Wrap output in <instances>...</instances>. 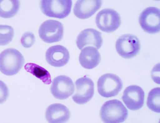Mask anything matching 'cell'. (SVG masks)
Listing matches in <instances>:
<instances>
[{
  "label": "cell",
  "mask_w": 160,
  "mask_h": 123,
  "mask_svg": "<svg viewBox=\"0 0 160 123\" xmlns=\"http://www.w3.org/2000/svg\"><path fill=\"white\" fill-rule=\"evenodd\" d=\"M100 115L104 123H122L127 119L128 112L121 101L114 99L103 104L100 109Z\"/></svg>",
  "instance_id": "6da1fadb"
},
{
  "label": "cell",
  "mask_w": 160,
  "mask_h": 123,
  "mask_svg": "<svg viewBox=\"0 0 160 123\" xmlns=\"http://www.w3.org/2000/svg\"><path fill=\"white\" fill-rule=\"evenodd\" d=\"M24 58L18 50L14 48H8L0 54V71L7 75L17 74L24 63Z\"/></svg>",
  "instance_id": "7a4b0ae2"
},
{
  "label": "cell",
  "mask_w": 160,
  "mask_h": 123,
  "mask_svg": "<svg viewBox=\"0 0 160 123\" xmlns=\"http://www.w3.org/2000/svg\"><path fill=\"white\" fill-rule=\"evenodd\" d=\"M72 5L71 0H42L40 3L41 10L44 15L59 19L69 15Z\"/></svg>",
  "instance_id": "3957f363"
},
{
  "label": "cell",
  "mask_w": 160,
  "mask_h": 123,
  "mask_svg": "<svg viewBox=\"0 0 160 123\" xmlns=\"http://www.w3.org/2000/svg\"><path fill=\"white\" fill-rule=\"evenodd\" d=\"M123 85L121 79L117 75L107 73L102 75L97 82L98 91L102 96L109 98L118 95Z\"/></svg>",
  "instance_id": "277c9868"
},
{
  "label": "cell",
  "mask_w": 160,
  "mask_h": 123,
  "mask_svg": "<svg viewBox=\"0 0 160 123\" xmlns=\"http://www.w3.org/2000/svg\"><path fill=\"white\" fill-rule=\"evenodd\" d=\"M115 48L118 54L125 59L135 56L140 49V41L135 35L126 34L121 36L117 40Z\"/></svg>",
  "instance_id": "5b68a950"
},
{
  "label": "cell",
  "mask_w": 160,
  "mask_h": 123,
  "mask_svg": "<svg viewBox=\"0 0 160 123\" xmlns=\"http://www.w3.org/2000/svg\"><path fill=\"white\" fill-rule=\"evenodd\" d=\"M95 22L101 31L110 33L114 31L120 26L121 19L119 14L111 8L102 10L97 14Z\"/></svg>",
  "instance_id": "8992f818"
},
{
  "label": "cell",
  "mask_w": 160,
  "mask_h": 123,
  "mask_svg": "<svg viewBox=\"0 0 160 123\" xmlns=\"http://www.w3.org/2000/svg\"><path fill=\"white\" fill-rule=\"evenodd\" d=\"M39 35L45 43H51L58 42L63 38V27L60 22L53 20H48L40 26Z\"/></svg>",
  "instance_id": "52a82bcc"
},
{
  "label": "cell",
  "mask_w": 160,
  "mask_h": 123,
  "mask_svg": "<svg viewBox=\"0 0 160 123\" xmlns=\"http://www.w3.org/2000/svg\"><path fill=\"white\" fill-rule=\"evenodd\" d=\"M160 11L159 8L150 7L140 14L139 22L142 29L149 33H158L160 30Z\"/></svg>",
  "instance_id": "ba28073f"
},
{
  "label": "cell",
  "mask_w": 160,
  "mask_h": 123,
  "mask_svg": "<svg viewBox=\"0 0 160 123\" xmlns=\"http://www.w3.org/2000/svg\"><path fill=\"white\" fill-rule=\"evenodd\" d=\"M75 90L72 99L76 103L84 104L90 101L94 94L93 81L86 75L78 79L75 82Z\"/></svg>",
  "instance_id": "9c48e42d"
},
{
  "label": "cell",
  "mask_w": 160,
  "mask_h": 123,
  "mask_svg": "<svg viewBox=\"0 0 160 123\" xmlns=\"http://www.w3.org/2000/svg\"><path fill=\"white\" fill-rule=\"evenodd\" d=\"M51 92L56 99L64 100L71 95L75 90L72 79L66 75H59L52 80L50 87Z\"/></svg>",
  "instance_id": "30bf717a"
},
{
  "label": "cell",
  "mask_w": 160,
  "mask_h": 123,
  "mask_svg": "<svg viewBox=\"0 0 160 123\" xmlns=\"http://www.w3.org/2000/svg\"><path fill=\"white\" fill-rule=\"evenodd\" d=\"M144 96L143 89L138 85H133L125 89L122 99L128 109L136 110L140 109L143 106Z\"/></svg>",
  "instance_id": "8fae6325"
},
{
  "label": "cell",
  "mask_w": 160,
  "mask_h": 123,
  "mask_svg": "<svg viewBox=\"0 0 160 123\" xmlns=\"http://www.w3.org/2000/svg\"><path fill=\"white\" fill-rule=\"evenodd\" d=\"M102 43L101 33L92 28L86 29L80 32L76 41L77 46L80 50L88 46H92L99 49Z\"/></svg>",
  "instance_id": "7c38bea8"
},
{
  "label": "cell",
  "mask_w": 160,
  "mask_h": 123,
  "mask_svg": "<svg viewBox=\"0 0 160 123\" xmlns=\"http://www.w3.org/2000/svg\"><path fill=\"white\" fill-rule=\"evenodd\" d=\"M47 63L54 67H61L66 65L70 58L69 52L66 48L61 45H56L48 49L45 54Z\"/></svg>",
  "instance_id": "4fadbf2b"
},
{
  "label": "cell",
  "mask_w": 160,
  "mask_h": 123,
  "mask_svg": "<svg viewBox=\"0 0 160 123\" xmlns=\"http://www.w3.org/2000/svg\"><path fill=\"white\" fill-rule=\"evenodd\" d=\"M102 3V1L100 0H78L75 4L73 12L79 18H88L99 9Z\"/></svg>",
  "instance_id": "5bb4252c"
},
{
  "label": "cell",
  "mask_w": 160,
  "mask_h": 123,
  "mask_svg": "<svg viewBox=\"0 0 160 123\" xmlns=\"http://www.w3.org/2000/svg\"><path fill=\"white\" fill-rule=\"evenodd\" d=\"M70 112L63 105L55 103L49 105L47 108L45 116L50 123H63L67 121L70 117Z\"/></svg>",
  "instance_id": "9a60e30c"
},
{
  "label": "cell",
  "mask_w": 160,
  "mask_h": 123,
  "mask_svg": "<svg viewBox=\"0 0 160 123\" xmlns=\"http://www.w3.org/2000/svg\"><path fill=\"white\" fill-rule=\"evenodd\" d=\"M82 50L79 56V60L83 67L91 69L99 64L101 58L97 49L93 47L88 46Z\"/></svg>",
  "instance_id": "2e32d148"
},
{
  "label": "cell",
  "mask_w": 160,
  "mask_h": 123,
  "mask_svg": "<svg viewBox=\"0 0 160 123\" xmlns=\"http://www.w3.org/2000/svg\"><path fill=\"white\" fill-rule=\"evenodd\" d=\"M20 3L17 0H0V17L10 18L18 12Z\"/></svg>",
  "instance_id": "e0dca14e"
},
{
  "label": "cell",
  "mask_w": 160,
  "mask_h": 123,
  "mask_svg": "<svg viewBox=\"0 0 160 123\" xmlns=\"http://www.w3.org/2000/svg\"><path fill=\"white\" fill-rule=\"evenodd\" d=\"M25 69L36 77L40 79L45 84L51 82V75L49 72L44 68L33 63H28L24 66Z\"/></svg>",
  "instance_id": "ac0fdd59"
},
{
  "label": "cell",
  "mask_w": 160,
  "mask_h": 123,
  "mask_svg": "<svg viewBox=\"0 0 160 123\" xmlns=\"http://www.w3.org/2000/svg\"><path fill=\"white\" fill-rule=\"evenodd\" d=\"M148 108L157 113L160 112V88L156 87L149 93L147 101Z\"/></svg>",
  "instance_id": "d6986e66"
},
{
  "label": "cell",
  "mask_w": 160,
  "mask_h": 123,
  "mask_svg": "<svg viewBox=\"0 0 160 123\" xmlns=\"http://www.w3.org/2000/svg\"><path fill=\"white\" fill-rule=\"evenodd\" d=\"M14 35L13 28L11 26L0 24V45H5L11 42Z\"/></svg>",
  "instance_id": "ffe728a7"
},
{
  "label": "cell",
  "mask_w": 160,
  "mask_h": 123,
  "mask_svg": "<svg viewBox=\"0 0 160 123\" xmlns=\"http://www.w3.org/2000/svg\"><path fill=\"white\" fill-rule=\"evenodd\" d=\"M22 45L25 48L31 47L35 42V37L32 32H28L25 33L22 36L21 40Z\"/></svg>",
  "instance_id": "44dd1931"
},
{
  "label": "cell",
  "mask_w": 160,
  "mask_h": 123,
  "mask_svg": "<svg viewBox=\"0 0 160 123\" xmlns=\"http://www.w3.org/2000/svg\"><path fill=\"white\" fill-rule=\"evenodd\" d=\"M9 91L7 86L3 81L0 80V104L4 103L7 99Z\"/></svg>",
  "instance_id": "7402d4cb"
}]
</instances>
